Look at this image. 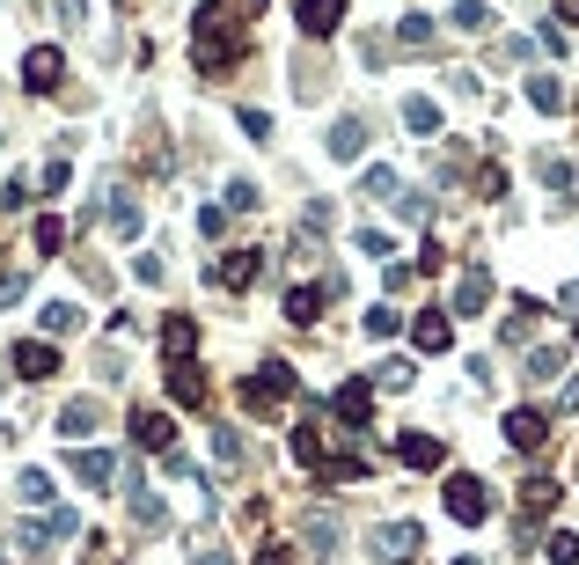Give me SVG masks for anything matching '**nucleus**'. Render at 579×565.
I'll use <instances>...</instances> for the list:
<instances>
[{"label": "nucleus", "instance_id": "28", "mask_svg": "<svg viewBox=\"0 0 579 565\" xmlns=\"http://www.w3.org/2000/svg\"><path fill=\"white\" fill-rule=\"evenodd\" d=\"M529 103H535V111H565V81H557V74H535L529 81Z\"/></svg>", "mask_w": 579, "mask_h": 565}, {"label": "nucleus", "instance_id": "25", "mask_svg": "<svg viewBox=\"0 0 579 565\" xmlns=\"http://www.w3.org/2000/svg\"><path fill=\"white\" fill-rule=\"evenodd\" d=\"M543 316H551V309H543V301H529V295H521V301H513V316H507V345H521V338H529V331H535V323H543Z\"/></svg>", "mask_w": 579, "mask_h": 565}, {"label": "nucleus", "instance_id": "39", "mask_svg": "<svg viewBox=\"0 0 579 565\" xmlns=\"http://www.w3.org/2000/svg\"><path fill=\"white\" fill-rule=\"evenodd\" d=\"M535 170H543V184H551V192H565V184H572V162H557V154H543Z\"/></svg>", "mask_w": 579, "mask_h": 565}, {"label": "nucleus", "instance_id": "3", "mask_svg": "<svg viewBox=\"0 0 579 565\" xmlns=\"http://www.w3.org/2000/svg\"><path fill=\"white\" fill-rule=\"evenodd\" d=\"M293 463L301 470H331L338 463V434H331L323 418H301V426H293Z\"/></svg>", "mask_w": 579, "mask_h": 565}, {"label": "nucleus", "instance_id": "29", "mask_svg": "<svg viewBox=\"0 0 579 565\" xmlns=\"http://www.w3.org/2000/svg\"><path fill=\"white\" fill-rule=\"evenodd\" d=\"M301 537H309L315 551H338V521H331V515H309V521H301Z\"/></svg>", "mask_w": 579, "mask_h": 565}, {"label": "nucleus", "instance_id": "38", "mask_svg": "<svg viewBox=\"0 0 579 565\" xmlns=\"http://www.w3.org/2000/svg\"><path fill=\"white\" fill-rule=\"evenodd\" d=\"M374 374H382V390H410V382H418L410 360H389V368H374Z\"/></svg>", "mask_w": 579, "mask_h": 565}, {"label": "nucleus", "instance_id": "46", "mask_svg": "<svg viewBox=\"0 0 579 565\" xmlns=\"http://www.w3.org/2000/svg\"><path fill=\"white\" fill-rule=\"evenodd\" d=\"M257 565H287V543H271V551H257Z\"/></svg>", "mask_w": 579, "mask_h": 565}, {"label": "nucleus", "instance_id": "2", "mask_svg": "<svg viewBox=\"0 0 579 565\" xmlns=\"http://www.w3.org/2000/svg\"><path fill=\"white\" fill-rule=\"evenodd\" d=\"M293 390H301V374H293V368H279V360H265V368H257L250 382H242V412L271 418V412H279V404H287Z\"/></svg>", "mask_w": 579, "mask_h": 565}, {"label": "nucleus", "instance_id": "14", "mask_svg": "<svg viewBox=\"0 0 579 565\" xmlns=\"http://www.w3.org/2000/svg\"><path fill=\"white\" fill-rule=\"evenodd\" d=\"M396 463H404V470H440V463H448V448H440L433 434H396Z\"/></svg>", "mask_w": 579, "mask_h": 565}, {"label": "nucleus", "instance_id": "41", "mask_svg": "<svg viewBox=\"0 0 579 565\" xmlns=\"http://www.w3.org/2000/svg\"><path fill=\"white\" fill-rule=\"evenodd\" d=\"M352 243H360L367 257H389V250H396V243H389V235H382V228H360V235H352Z\"/></svg>", "mask_w": 579, "mask_h": 565}, {"label": "nucleus", "instance_id": "42", "mask_svg": "<svg viewBox=\"0 0 579 565\" xmlns=\"http://www.w3.org/2000/svg\"><path fill=\"white\" fill-rule=\"evenodd\" d=\"M132 279H140V287H162V257H132Z\"/></svg>", "mask_w": 579, "mask_h": 565}, {"label": "nucleus", "instance_id": "36", "mask_svg": "<svg viewBox=\"0 0 579 565\" xmlns=\"http://www.w3.org/2000/svg\"><path fill=\"white\" fill-rule=\"evenodd\" d=\"M367 331H374V338H396V331H404V316L382 301V309H367Z\"/></svg>", "mask_w": 579, "mask_h": 565}, {"label": "nucleus", "instance_id": "49", "mask_svg": "<svg viewBox=\"0 0 579 565\" xmlns=\"http://www.w3.org/2000/svg\"><path fill=\"white\" fill-rule=\"evenodd\" d=\"M192 565H235V558H220V551H198V558Z\"/></svg>", "mask_w": 579, "mask_h": 565}, {"label": "nucleus", "instance_id": "9", "mask_svg": "<svg viewBox=\"0 0 579 565\" xmlns=\"http://www.w3.org/2000/svg\"><path fill=\"white\" fill-rule=\"evenodd\" d=\"M507 448L513 456H543V448H551V418L543 412H507Z\"/></svg>", "mask_w": 579, "mask_h": 565}, {"label": "nucleus", "instance_id": "50", "mask_svg": "<svg viewBox=\"0 0 579 565\" xmlns=\"http://www.w3.org/2000/svg\"><path fill=\"white\" fill-rule=\"evenodd\" d=\"M235 15H265V0H235Z\"/></svg>", "mask_w": 579, "mask_h": 565}, {"label": "nucleus", "instance_id": "20", "mask_svg": "<svg viewBox=\"0 0 579 565\" xmlns=\"http://www.w3.org/2000/svg\"><path fill=\"white\" fill-rule=\"evenodd\" d=\"M206 279H213V287H235V295H242V287L257 279V250H235V257H220Z\"/></svg>", "mask_w": 579, "mask_h": 565}, {"label": "nucleus", "instance_id": "40", "mask_svg": "<svg viewBox=\"0 0 579 565\" xmlns=\"http://www.w3.org/2000/svg\"><path fill=\"white\" fill-rule=\"evenodd\" d=\"M228 206H235V214H250V206H257V184H250V176H235V184H228Z\"/></svg>", "mask_w": 579, "mask_h": 565}, {"label": "nucleus", "instance_id": "10", "mask_svg": "<svg viewBox=\"0 0 579 565\" xmlns=\"http://www.w3.org/2000/svg\"><path fill=\"white\" fill-rule=\"evenodd\" d=\"M8 368L23 374V382H45V374H59V345H45V338H23L15 353H8Z\"/></svg>", "mask_w": 579, "mask_h": 565}, {"label": "nucleus", "instance_id": "18", "mask_svg": "<svg viewBox=\"0 0 579 565\" xmlns=\"http://www.w3.org/2000/svg\"><path fill=\"white\" fill-rule=\"evenodd\" d=\"M37 331H45V345L73 338V331H81V309H73V301H45V309H37Z\"/></svg>", "mask_w": 579, "mask_h": 565}, {"label": "nucleus", "instance_id": "12", "mask_svg": "<svg viewBox=\"0 0 579 565\" xmlns=\"http://www.w3.org/2000/svg\"><path fill=\"white\" fill-rule=\"evenodd\" d=\"M162 382H170L176 404H206V368L198 360H162Z\"/></svg>", "mask_w": 579, "mask_h": 565}, {"label": "nucleus", "instance_id": "23", "mask_svg": "<svg viewBox=\"0 0 579 565\" xmlns=\"http://www.w3.org/2000/svg\"><path fill=\"white\" fill-rule=\"evenodd\" d=\"M103 198H111V206H103V214H111V235H125V243H132V235H140V206H132L125 192H111V184H103Z\"/></svg>", "mask_w": 579, "mask_h": 565}, {"label": "nucleus", "instance_id": "32", "mask_svg": "<svg viewBox=\"0 0 579 565\" xmlns=\"http://www.w3.org/2000/svg\"><path fill=\"white\" fill-rule=\"evenodd\" d=\"M360 192H367V198H396V192H404V176H396V170H367Z\"/></svg>", "mask_w": 579, "mask_h": 565}, {"label": "nucleus", "instance_id": "21", "mask_svg": "<svg viewBox=\"0 0 579 565\" xmlns=\"http://www.w3.org/2000/svg\"><path fill=\"white\" fill-rule=\"evenodd\" d=\"M331 154H338V162H360L367 154V118H338L331 125Z\"/></svg>", "mask_w": 579, "mask_h": 565}, {"label": "nucleus", "instance_id": "45", "mask_svg": "<svg viewBox=\"0 0 579 565\" xmlns=\"http://www.w3.org/2000/svg\"><path fill=\"white\" fill-rule=\"evenodd\" d=\"M30 295V279H23V272H8V279H0V301H23Z\"/></svg>", "mask_w": 579, "mask_h": 565}, {"label": "nucleus", "instance_id": "35", "mask_svg": "<svg viewBox=\"0 0 579 565\" xmlns=\"http://www.w3.org/2000/svg\"><path fill=\"white\" fill-rule=\"evenodd\" d=\"M396 37H404V45H433V15H404Z\"/></svg>", "mask_w": 579, "mask_h": 565}, {"label": "nucleus", "instance_id": "22", "mask_svg": "<svg viewBox=\"0 0 579 565\" xmlns=\"http://www.w3.org/2000/svg\"><path fill=\"white\" fill-rule=\"evenodd\" d=\"M192 345H198V323L192 316H170V323H162V360H192Z\"/></svg>", "mask_w": 579, "mask_h": 565}, {"label": "nucleus", "instance_id": "11", "mask_svg": "<svg viewBox=\"0 0 579 565\" xmlns=\"http://www.w3.org/2000/svg\"><path fill=\"white\" fill-rule=\"evenodd\" d=\"M331 412H338L345 426H367V412H374V382L345 374V382H338V396H331Z\"/></svg>", "mask_w": 579, "mask_h": 565}, {"label": "nucleus", "instance_id": "37", "mask_svg": "<svg viewBox=\"0 0 579 565\" xmlns=\"http://www.w3.org/2000/svg\"><path fill=\"white\" fill-rule=\"evenodd\" d=\"M15 492H23L30 507H45V499H51V477H45V470H23V485H15Z\"/></svg>", "mask_w": 579, "mask_h": 565}, {"label": "nucleus", "instance_id": "19", "mask_svg": "<svg viewBox=\"0 0 579 565\" xmlns=\"http://www.w3.org/2000/svg\"><path fill=\"white\" fill-rule=\"evenodd\" d=\"M103 426V404L96 396H73L67 412H59V434H67V441H81V434H96Z\"/></svg>", "mask_w": 579, "mask_h": 565}, {"label": "nucleus", "instance_id": "51", "mask_svg": "<svg viewBox=\"0 0 579 565\" xmlns=\"http://www.w3.org/2000/svg\"><path fill=\"white\" fill-rule=\"evenodd\" d=\"M572 345H579V338H572Z\"/></svg>", "mask_w": 579, "mask_h": 565}, {"label": "nucleus", "instance_id": "5", "mask_svg": "<svg viewBox=\"0 0 579 565\" xmlns=\"http://www.w3.org/2000/svg\"><path fill=\"white\" fill-rule=\"evenodd\" d=\"M23 89H30V96H51V89H67V51H59V45H30V59H23Z\"/></svg>", "mask_w": 579, "mask_h": 565}, {"label": "nucleus", "instance_id": "8", "mask_svg": "<svg viewBox=\"0 0 579 565\" xmlns=\"http://www.w3.org/2000/svg\"><path fill=\"white\" fill-rule=\"evenodd\" d=\"M418 521H382V529H374V558H389V565H410L418 558Z\"/></svg>", "mask_w": 579, "mask_h": 565}, {"label": "nucleus", "instance_id": "48", "mask_svg": "<svg viewBox=\"0 0 579 565\" xmlns=\"http://www.w3.org/2000/svg\"><path fill=\"white\" fill-rule=\"evenodd\" d=\"M103 558H111V543H103V537H96V543H89V565H103Z\"/></svg>", "mask_w": 579, "mask_h": 565}, {"label": "nucleus", "instance_id": "31", "mask_svg": "<svg viewBox=\"0 0 579 565\" xmlns=\"http://www.w3.org/2000/svg\"><path fill=\"white\" fill-rule=\"evenodd\" d=\"M132 521H140V529H162V499L147 485H132Z\"/></svg>", "mask_w": 579, "mask_h": 565}, {"label": "nucleus", "instance_id": "24", "mask_svg": "<svg viewBox=\"0 0 579 565\" xmlns=\"http://www.w3.org/2000/svg\"><path fill=\"white\" fill-rule=\"evenodd\" d=\"M323 301H331V287H293V295H287V323H315V316H323Z\"/></svg>", "mask_w": 579, "mask_h": 565}, {"label": "nucleus", "instance_id": "44", "mask_svg": "<svg viewBox=\"0 0 579 565\" xmlns=\"http://www.w3.org/2000/svg\"><path fill=\"white\" fill-rule=\"evenodd\" d=\"M477 192L484 198H507V170H477Z\"/></svg>", "mask_w": 579, "mask_h": 565}, {"label": "nucleus", "instance_id": "13", "mask_svg": "<svg viewBox=\"0 0 579 565\" xmlns=\"http://www.w3.org/2000/svg\"><path fill=\"white\" fill-rule=\"evenodd\" d=\"M484 301H491V272H484V265H462V279H455V309H448V316H477Z\"/></svg>", "mask_w": 579, "mask_h": 565}, {"label": "nucleus", "instance_id": "43", "mask_svg": "<svg viewBox=\"0 0 579 565\" xmlns=\"http://www.w3.org/2000/svg\"><path fill=\"white\" fill-rule=\"evenodd\" d=\"M67 184H73V170L59 162V154H51V162H45V192H67Z\"/></svg>", "mask_w": 579, "mask_h": 565}, {"label": "nucleus", "instance_id": "47", "mask_svg": "<svg viewBox=\"0 0 579 565\" xmlns=\"http://www.w3.org/2000/svg\"><path fill=\"white\" fill-rule=\"evenodd\" d=\"M557 23H579V0H557Z\"/></svg>", "mask_w": 579, "mask_h": 565}, {"label": "nucleus", "instance_id": "26", "mask_svg": "<svg viewBox=\"0 0 579 565\" xmlns=\"http://www.w3.org/2000/svg\"><path fill=\"white\" fill-rule=\"evenodd\" d=\"M448 23H455V30H470V37H484V30L499 23V15H491L484 0H455V15H448Z\"/></svg>", "mask_w": 579, "mask_h": 565}, {"label": "nucleus", "instance_id": "6", "mask_svg": "<svg viewBox=\"0 0 579 565\" xmlns=\"http://www.w3.org/2000/svg\"><path fill=\"white\" fill-rule=\"evenodd\" d=\"M132 441H140L147 456H176V418L154 412V404H140V412H132Z\"/></svg>", "mask_w": 579, "mask_h": 565}, {"label": "nucleus", "instance_id": "33", "mask_svg": "<svg viewBox=\"0 0 579 565\" xmlns=\"http://www.w3.org/2000/svg\"><path fill=\"white\" fill-rule=\"evenodd\" d=\"M37 250L59 257V250H67V221H51V214H45V221H37Z\"/></svg>", "mask_w": 579, "mask_h": 565}, {"label": "nucleus", "instance_id": "34", "mask_svg": "<svg viewBox=\"0 0 579 565\" xmlns=\"http://www.w3.org/2000/svg\"><path fill=\"white\" fill-rule=\"evenodd\" d=\"M543 558H551V565H579V537H572V529H557V537H551V551H543Z\"/></svg>", "mask_w": 579, "mask_h": 565}, {"label": "nucleus", "instance_id": "17", "mask_svg": "<svg viewBox=\"0 0 579 565\" xmlns=\"http://www.w3.org/2000/svg\"><path fill=\"white\" fill-rule=\"evenodd\" d=\"M67 470H73V477H81V485H111V477H118V463H111V456H103V448H73V456H67Z\"/></svg>", "mask_w": 579, "mask_h": 565}, {"label": "nucleus", "instance_id": "16", "mask_svg": "<svg viewBox=\"0 0 579 565\" xmlns=\"http://www.w3.org/2000/svg\"><path fill=\"white\" fill-rule=\"evenodd\" d=\"M410 338H418V353H448V345H455V323H448V309H426V316L410 323Z\"/></svg>", "mask_w": 579, "mask_h": 565}, {"label": "nucleus", "instance_id": "27", "mask_svg": "<svg viewBox=\"0 0 579 565\" xmlns=\"http://www.w3.org/2000/svg\"><path fill=\"white\" fill-rule=\"evenodd\" d=\"M404 125L410 132H440V103L433 96H404Z\"/></svg>", "mask_w": 579, "mask_h": 565}, {"label": "nucleus", "instance_id": "15", "mask_svg": "<svg viewBox=\"0 0 579 565\" xmlns=\"http://www.w3.org/2000/svg\"><path fill=\"white\" fill-rule=\"evenodd\" d=\"M557 499H565V485H557V477H529V485H521V529H529V521H543Z\"/></svg>", "mask_w": 579, "mask_h": 565}, {"label": "nucleus", "instance_id": "7", "mask_svg": "<svg viewBox=\"0 0 579 565\" xmlns=\"http://www.w3.org/2000/svg\"><path fill=\"white\" fill-rule=\"evenodd\" d=\"M293 23H301V37H338V23H345V0H293Z\"/></svg>", "mask_w": 579, "mask_h": 565}, {"label": "nucleus", "instance_id": "30", "mask_svg": "<svg viewBox=\"0 0 579 565\" xmlns=\"http://www.w3.org/2000/svg\"><path fill=\"white\" fill-rule=\"evenodd\" d=\"M557 368H565V353H557V345H535V353H529V382H551Z\"/></svg>", "mask_w": 579, "mask_h": 565}, {"label": "nucleus", "instance_id": "1", "mask_svg": "<svg viewBox=\"0 0 579 565\" xmlns=\"http://www.w3.org/2000/svg\"><path fill=\"white\" fill-rule=\"evenodd\" d=\"M192 23H198V45H192L198 74H206V81H220V74H228V67L242 59V37H235V23H228V8H220V0H206V8H198Z\"/></svg>", "mask_w": 579, "mask_h": 565}, {"label": "nucleus", "instance_id": "4", "mask_svg": "<svg viewBox=\"0 0 579 565\" xmlns=\"http://www.w3.org/2000/svg\"><path fill=\"white\" fill-rule=\"evenodd\" d=\"M440 507L462 521V529H477V521H491V492L477 485V477H448V492H440Z\"/></svg>", "mask_w": 579, "mask_h": 565}]
</instances>
